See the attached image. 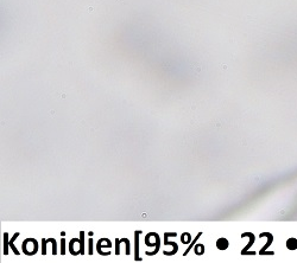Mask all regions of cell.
Instances as JSON below:
<instances>
[{
    "label": "cell",
    "mask_w": 297,
    "mask_h": 263,
    "mask_svg": "<svg viewBox=\"0 0 297 263\" xmlns=\"http://www.w3.org/2000/svg\"><path fill=\"white\" fill-rule=\"evenodd\" d=\"M102 248H111V242H109L107 238H102V240H100L99 241V243H98V245H96V250H98V252L99 254H101L102 256H108L111 252H104L102 251Z\"/></svg>",
    "instance_id": "6da1fadb"
},
{
    "label": "cell",
    "mask_w": 297,
    "mask_h": 263,
    "mask_svg": "<svg viewBox=\"0 0 297 263\" xmlns=\"http://www.w3.org/2000/svg\"><path fill=\"white\" fill-rule=\"evenodd\" d=\"M142 231H136L134 232V260L136 261H142V258L139 257V234Z\"/></svg>",
    "instance_id": "7a4b0ae2"
},
{
    "label": "cell",
    "mask_w": 297,
    "mask_h": 263,
    "mask_svg": "<svg viewBox=\"0 0 297 263\" xmlns=\"http://www.w3.org/2000/svg\"><path fill=\"white\" fill-rule=\"evenodd\" d=\"M216 246H217V249H220V250L227 249L228 248V241L226 240V238H219L217 242H216Z\"/></svg>",
    "instance_id": "3957f363"
},
{
    "label": "cell",
    "mask_w": 297,
    "mask_h": 263,
    "mask_svg": "<svg viewBox=\"0 0 297 263\" xmlns=\"http://www.w3.org/2000/svg\"><path fill=\"white\" fill-rule=\"evenodd\" d=\"M9 246H10V241H9V234H4V254H9Z\"/></svg>",
    "instance_id": "277c9868"
},
{
    "label": "cell",
    "mask_w": 297,
    "mask_h": 263,
    "mask_svg": "<svg viewBox=\"0 0 297 263\" xmlns=\"http://www.w3.org/2000/svg\"><path fill=\"white\" fill-rule=\"evenodd\" d=\"M201 235H202V232H200V234H199V235H197L196 237H195V240H194V241H193V242L190 243V245H189V248H188V249H187V250L184 251V254H183V255H184V256H185V255H188V252H189V251H190V250H191V249L194 248V245H195V243H196V241H197V240H199V238L201 237Z\"/></svg>",
    "instance_id": "5b68a950"
},
{
    "label": "cell",
    "mask_w": 297,
    "mask_h": 263,
    "mask_svg": "<svg viewBox=\"0 0 297 263\" xmlns=\"http://www.w3.org/2000/svg\"><path fill=\"white\" fill-rule=\"evenodd\" d=\"M80 246H81V254L83 255L84 254V232L82 231V232L80 234Z\"/></svg>",
    "instance_id": "8992f818"
},
{
    "label": "cell",
    "mask_w": 297,
    "mask_h": 263,
    "mask_svg": "<svg viewBox=\"0 0 297 263\" xmlns=\"http://www.w3.org/2000/svg\"><path fill=\"white\" fill-rule=\"evenodd\" d=\"M195 252H196L197 255H202L203 252H205V246H203L202 244L195 245Z\"/></svg>",
    "instance_id": "52a82bcc"
},
{
    "label": "cell",
    "mask_w": 297,
    "mask_h": 263,
    "mask_svg": "<svg viewBox=\"0 0 297 263\" xmlns=\"http://www.w3.org/2000/svg\"><path fill=\"white\" fill-rule=\"evenodd\" d=\"M181 241H182V243H184V244H188V243L190 242V235H189V234H183L182 237H181Z\"/></svg>",
    "instance_id": "ba28073f"
},
{
    "label": "cell",
    "mask_w": 297,
    "mask_h": 263,
    "mask_svg": "<svg viewBox=\"0 0 297 263\" xmlns=\"http://www.w3.org/2000/svg\"><path fill=\"white\" fill-rule=\"evenodd\" d=\"M61 254L62 255L66 254V238H62L61 240Z\"/></svg>",
    "instance_id": "9c48e42d"
},
{
    "label": "cell",
    "mask_w": 297,
    "mask_h": 263,
    "mask_svg": "<svg viewBox=\"0 0 297 263\" xmlns=\"http://www.w3.org/2000/svg\"><path fill=\"white\" fill-rule=\"evenodd\" d=\"M121 241L126 243V254L128 255L130 254V242H128V240H127V238H125V241H124V238H121Z\"/></svg>",
    "instance_id": "30bf717a"
},
{
    "label": "cell",
    "mask_w": 297,
    "mask_h": 263,
    "mask_svg": "<svg viewBox=\"0 0 297 263\" xmlns=\"http://www.w3.org/2000/svg\"><path fill=\"white\" fill-rule=\"evenodd\" d=\"M291 245H294L295 248H296V246H297V241H295V240H290V241H288V246H289V248H290Z\"/></svg>",
    "instance_id": "8fae6325"
},
{
    "label": "cell",
    "mask_w": 297,
    "mask_h": 263,
    "mask_svg": "<svg viewBox=\"0 0 297 263\" xmlns=\"http://www.w3.org/2000/svg\"><path fill=\"white\" fill-rule=\"evenodd\" d=\"M88 252L92 255L93 254V238H89V249H88Z\"/></svg>",
    "instance_id": "7c38bea8"
},
{
    "label": "cell",
    "mask_w": 297,
    "mask_h": 263,
    "mask_svg": "<svg viewBox=\"0 0 297 263\" xmlns=\"http://www.w3.org/2000/svg\"><path fill=\"white\" fill-rule=\"evenodd\" d=\"M119 243H120L119 240H115V254L116 255H119V251H120L119 250Z\"/></svg>",
    "instance_id": "4fadbf2b"
}]
</instances>
